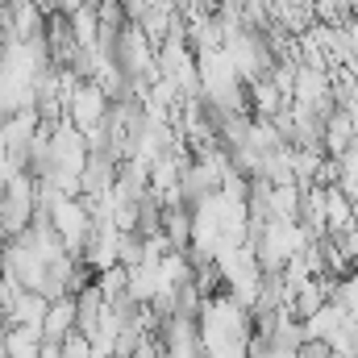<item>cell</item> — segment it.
Here are the masks:
<instances>
[{"label": "cell", "mask_w": 358, "mask_h": 358, "mask_svg": "<svg viewBox=\"0 0 358 358\" xmlns=\"http://www.w3.org/2000/svg\"><path fill=\"white\" fill-rule=\"evenodd\" d=\"M55 350H59V358H96V355H92V342H88V338H80V334H71V338H67V342H59Z\"/></svg>", "instance_id": "cell-2"}, {"label": "cell", "mask_w": 358, "mask_h": 358, "mask_svg": "<svg viewBox=\"0 0 358 358\" xmlns=\"http://www.w3.org/2000/svg\"><path fill=\"white\" fill-rule=\"evenodd\" d=\"M71 334H76V296L50 300V304H46V317H42V346L55 350V346L67 342Z\"/></svg>", "instance_id": "cell-1"}]
</instances>
